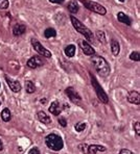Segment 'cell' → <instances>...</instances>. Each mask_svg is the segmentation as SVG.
Wrapping results in <instances>:
<instances>
[{"label":"cell","mask_w":140,"mask_h":154,"mask_svg":"<svg viewBox=\"0 0 140 154\" xmlns=\"http://www.w3.org/2000/svg\"><path fill=\"white\" fill-rule=\"evenodd\" d=\"M78 148L81 149V151H82L84 154H88V145L86 144H81L80 146H78Z\"/></svg>","instance_id":"obj_27"},{"label":"cell","mask_w":140,"mask_h":154,"mask_svg":"<svg viewBox=\"0 0 140 154\" xmlns=\"http://www.w3.org/2000/svg\"><path fill=\"white\" fill-rule=\"evenodd\" d=\"M96 38H97V40H98V42L99 43H101V44H106V35H105V32L103 31H101V30H97L96 31Z\"/></svg>","instance_id":"obj_23"},{"label":"cell","mask_w":140,"mask_h":154,"mask_svg":"<svg viewBox=\"0 0 140 154\" xmlns=\"http://www.w3.org/2000/svg\"><path fill=\"white\" fill-rule=\"evenodd\" d=\"M38 119H39V121L41 122L43 124H50L51 123V119L49 118V116H47L46 112H38Z\"/></svg>","instance_id":"obj_17"},{"label":"cell","mask_w":140,"mask_h":154,"mask_svg":"<svg viewBox=\"0 0 140 154\" xmlns=\"http://www.w3.org/2000/svg\"><path fill=\"white\" fill-rule=\"evenodd\" d=\"M70 20H71V23L74 28H75V30L78 31V32H80L82 35H84L86 41H88V42H93V33H92V31L90 30L87 26H85L80 20L76 19L73 16L70 17Z\"/></svg>","instance_id":"obj_2"},{"label":"cell","mask_w":140,"mask_h":154,"mask_svg":"<svg viewBox=\"0 0 140 154\" xmlns=\"http://www.w3.org/2000/svg\"><path fill=\"white\" fill-rule=\"evenodd\" d=\"M134 127H135V130H136L137 135H140V124H139V122H136V123H135Z\"/></svg>","instance_id":"obj_30"},{"label":"cell","mask_w":140,"mask_h":154,"mask_svg":"<svg viewBox=\"0 0 140 154\" xmlns=\"http://www.w3.org/2000/svg\"><path fill=\"white\" fill-rule=\"evenodd\" d=\"M86 123L85 122H80V123H78L75 126H74V128H75V130L78 131V132H82V131H84L86 129Z\"/></svg>","instance_id":"obj_24"},{"label":"cell","mask_w":140,"mask_h":154,"mask_svg":"<svg viewBox=\"0 0 140 154\" xmlns=\"http://www.w3.org/2000/svg\"><path fill=\"white\" fill-rule=\"evenodd\" d=\"M90 76H91V83H92V85H93L94 90H95V93H96V95H97L98 99L103 103H108V102H109L108 95L106 94V92L103 91V89L100 87V85L98 83L97 79H96L95 77L92 75V74H90Z\"/></svg>","instance_id":"obj_5"},{"label":"cell","mask_w":140,"mask_h":154,"mask_svg":"<svg viewBox=\"0 0 140 154\" xmlns=\"http://www.w3.org/2000/svg\"><path fill=\"white\" fill-rule=\"evenodd\" d=\"M111 51L114 56H117L120 52V45H119L118 41H116L115 38L111 41Z\"/></svg>","instance_id":"obj_15"},{"label":"cell","mask_w":140,"mask_h":154,"mask_svg":"<svg viewBox=\"0 0 140 154\" xmlns=\"http://www.w3.org/2000/svg\"><path fill=\"white\" fill-rule=\"evenodd\" d=\"M41 103H46V99H42V100H41Z\"/></svg>","instance_id":"obj_34"},{"label":"cell","mask_w":140,"mask_h":154,"mask_svg":"<svg viewBox=\"0 0 140 154\" xmlns=\"http://www.w3.org/2000/svg\"><path fill=\"white\" fill-rule=\"evenodd\" d=\"M119 154H135V153L132 152L131 150H129V149H122V150L119 152Z\"/></svg>","instance_id":"obj_31"},{"label":"cell","mask_w":140,"mask_h":154,"mask_svg":"<svg viewBox=\"0 0 140 154\" xmlns=\"http://www.w3.org/2000/svg\"><path fill=\"white\" fill-rule=\"evenodd\" d=\"M91 63L93 64L96 72H97L100 76L107 77L110 74V71H111L110 66L103 56L95 55V54H94L93 57L91 58Z\"/></svg>","instance_id":"obj_1"},{"label":"cell","mask_w":140,"mask_h":154,"mask_svg":"<svg viewBox=\"0 0 140 154\" xmlns=\"http://www.w3.org/2000/svg\"><path fill=\"white\" fill-rule=\"evenodd\" d=\"M25 31H26V26L23 25V24L18 23L13 27V33H14V35H16V37L22 35Z\"/></svg>","instance_id":"obj_14"},{"label":"cell","mask_w":140,"mask_h":154,"mask_svg":"<svg viewBox=\"0 0 140 154\" xmlns=\"http://www.w3.org/2000/svg\"><path fill=\"white\" fill-rule=\"evenodd\" d=\"M83 4L85 5V8H87L89 11L93 13H96L98 15L105 16L107 14V10H106L105 6H103L101 4L97 3L95 1H90V0H80Z\"/></svg>","instance_id":"obj_4"},{"label":"cell","mask_w":140,"mask_h":154,"mask_svg":"<svg viewBox=\"0 0 140 154\" xmlns=\"http://www.w3.org/2000/svg\"><path fill=\"white\" fill-rule=\"evenodd\" d=\"M117 19L119 22L126 24V25H131V19L129 16H126L123 12H119L117 14Z\"/></svg>","instance_id":"obj_16"},{"label":"cell","mask_w":140,"mask_h":154,"mask_svg":"<svg viewBox=\"0 0 140 154\" xmlns=\"http://www.w3.org/2000/svg\"><path fill=\"white\" fill-rule=\"evenodd\" d=\"M26 65H27V67L31 68V69H36V68H38V67H41L43 65V60L39 57V56L36 55V56H33V57L29 58L27 60V63H26Z\"/></svg>","instance_id":"obj_10"},{"label":"cell","mask_w":140,"mask_h":154,"mask_svg":"<svg viewBox=\"0 0 140 154\" xmlns=\"http://www.w3.org/2000/svg\"><path fill=\"white\" fill-rule=\"evenodd\" d=\"M48 110H49V112H51L52 115L59 116L61 112H62V106H61V104L59 101H53V102H51Z\"/></svg>","instance_id":"obj_12"},{"label":"cell","mask_w":140,"mask_h":154,"mask_svg":"<svg viewBox=\"0 0 140 154\" xmlns=\"http://www.w3.org/2000/svg\"><path fill=\"white\" fill-rule=\"evenodd\" d=\"M75 50H76L75 45L70 44L65 47L64 52H65V54H66V56H68V57H73L74 54H75Z\"/></svg>","instance_id":"obj_18"},{"label":"cell","mask_w":140,"mask_h":154,"mask_svg":"<svg viewBox=\"0 0 140 154\" xmlns=\"http://www.w3.org/2000/svg\"><path fill=\"white\" fill-rule=\"evenodd\" d=\"M28 154H40V151L37 147H33V148H31L30 150H29Z\"/></svg>","instance_id":"obj_29"},{"label":"cell","mask_w":140,"mask_h":154,"mask_svg":"<svg viewBox=\"0 0 140 154\" xmlns=\"http://www.w3.org/2000/svg\"><path fill=\"white\" fill-rule=\"evenodd\" d=\"M2 150H3V144H2L1 140H0V151H2Z\"/></svg>","instance_id":"obj_33"},{"label":"cell","mask_w":140,"mask_h":154,"mask_svg":"<svg viewBox=\"0 0 140 154\" xmlns=\"http://www.w3.org/2000/svg\"><path fill=\"white\" fill-rule=\"evenodd\" d=\"M65 93H66V95L68 96V98L73 103H78V102L82 101V97L80 96V94H78V93L76 92V91L74 90L72 87L67 88V89L65 90Z\"/></svg>","instance_id":"obj_8"},{"label":"cell","mask_w":140,"mask_h":154,"mask_svg":"<svg viewBox=\"0 0 140 154\" xmlns=\"http://www.w3.org/2000/svg\"><path fill=\"white\" fill-rule=\"evenodd\" d=\"M31 45H33V48L35 49V51H37L40 55L44 56L46 58L51 57V52L46 49L45 47L42 46V44L37 40V38H31Z\"/></svg>","instance_id":"obj_6"},{"label":"cell","mask_w":140,"mask_h":154,"mask_svg":"<svg viewBox=\"0 0 140 154\" xmlns=\"http://www.w3.org/2000/svg\"><path fill=\"white\" fill-rule=\"evenodd\" d=\"M5 80H6L8 85L10 87V89L12 90L14 93H18V92H20V91H21V85H20L19 81L13 80V79H11L8 75H5Z\"/></svg>","instance_id":"obj_9"},{"label":"cell","mask_w":140,"mask_h":154,"mask_svg":"<svg viewBox=\"0 0 140 154\" xmlns=\"http://www.w3.org/2000/svg\"><path fill=\"white\" fill-rule=\"evenodd\" d=\"M130 60H135V62H139L140 56H139V52L138 51H134L130 54Z\"/></svg>","instance_id":"obj_25"},{"label":"cell","mask_w":140,"mask_h":154,"mask_svg":"<svg viewBox=\"0 0 140 154\" xmlns=\"http://www.w3.org/2000/svg\"><path fill=\"white\" fill-rule=\"evenodd\" d=\"M118 1H119V2H125L126 0H118Z\"/></svg>","instance_id":"obj_35"},{"label":"cell","mask_w":140,"mask_h":154,"mask_svg":"<svg viewBox=\"0 0 140 154\" xmlns=\"http://www.w3.org/2000/svg\"><path fill=\"white\" fill-rule=\"evenodd\" d=\"M45 144L52 151H60L64 147V142H63L62 137L56 133H50L47 135L45 137Z\"/></svg>","instance_id":"obj_3"},{"label":"cell","mask_w":140,"mask_h":154,"mask_svg":"<svg viewBox=\"0 0 140 154\" xmlns=\"http://www.w3.org/2000/svg\"><path fill=\"white\" fill-rule=\"evenodd\" d=\"M80 10V5L76 1H71L70 3L68 4V11L71 14H75L78 12Z\"/></svg>","instance_id":"obj_20"},{"label":"cell","mask_w":140,"mask_h":154,"mask_svg":"<svg viewBox=\"0 0 140 154\" xmlns=\"http://www.w3.org/2000/svg\"><path fill=\"white\" fill-rule=\"evenodd\" d=\"M78 43H80V46H81V48H82V50H83V52H84L85 55L93 56L94 54H95V50H94L93 47L88 43V41L80 40L78 41Z\"/></svg>","instance_id":"obj_7"},{"label":"cell","mask_w":140,"mask_h":154,"mask_svg":"<svg viewBox=\"0 0 140 154\" xmlns=\"http://www.w3.org/2000/svg\"><path fill=\"white\" fill-rule=\"evenodd\" d=\"M107 150L106 147L100 145H90L88 146V154H96L97 152H105Z\"/></svg>","instance_id":"obj_13"},{"label":"cell","mask_w":140,"mask_h":154,"mask_svg":"<svg viewBox=\"0 0 140 154\" xmlns=\"http://www.w3.org/2000/svg\"><path fill=\"white\" fill-rule=\"evenodd\" d=\"M25 90H26V92H27L28 94H33V93H35L36 92L35 83H33V81H30V80H27L25 82Z\"/></svg>","instance_id":"obj_22"},{"label":"cell","mask_w":140,"mask_h":154,"mask_svg":"<svg viewBox=\"0 0 140 154\" xmlns=\"http://www.w3.org/2000/svg\"><path fill=\"white\" fill-rule=\"evenodd\" d=\"M0 105H1V100H0Z\"/></svg>","instance_id":"obj_36"},{"label":"cell","mask_w":140,"mask_h":154,"mask_svg":"<svg viewBox=\"0 0 140 154\" xmlns=\"http://www.w3.org/2000/svg\"><path fill=\"white\" fill-rule=\"evenodd\" d=\"M48 1L51 2V3H55V4H62L65 0H48Z\"/></svg>","instance_id":"obj_32"},{"label":"cell","mask_w":140,"mask_h":154,"mask_svg":"<svg viewBox=\"0 0 140 154\" xmlns=\"http://www.w3.org/2000/svg\"><path fill=\"white\" fill-rule=\"evenodd\" d=\"M8 0H0V8L1 10H6L8 8Z\"/></svg>","instance_id":"obj_26"},{"label":"cell","mask_w":140,"mask_h":154,"mask_svg":"<svg viewBox=\"0 0 140 154\" xmlns=\"http://www.w3.org/2000/svg\"><path fill=\"white\" fill-rule=\"evenodd\" d=\"M1 119L3 120L4 122H8L11 119H12V114H11V110L8 108H4L1 112Z\"/></svg>","instance_id":"obj_21"},{"label":"cell","mask_w":140,"mask_h":154,"mask_svg":"<svg viewBox=\"0 0 140 154\" xmlns=\"http://www.w3.org/2000/svg\"><path fill=\"white\" fill-rule=\"evenodd\" d=\"M56 35V31L55 28L52 27H48L44 30V37L46 38H55Z\"/></svg>","instance_id":"obj_19"},{"label":"cell","mask_w":140,"mask_h":154,"mask_svg":"<svg viewBox=\"0 0 140 154\" xmlns=\"http://www.w3.org/2000/svg\"><path fill=\"white\" fill-rule=\"evenodd\" d=\"M58 122H59V124H60L61 126H63V127H66V126H67V121H66V119H65V118L60 117V118H59V120H58Z\"/></svg>","instance_id":"obj_28"},{"label":"cell","mask_w":140,"mask_h":154,"mask_svg":"<svg viewBox=\"0 0 140 154\" xmlns=\"http://www.w3.org/2000/svg\"><path fill=\"white\" fill-rule=\"evenodd\" d=\"M128 101L130 103L139 105V103H140V94H139V92H137V91H132V92L129 93Z\"/></svg>","instance_id":"obj_11"}]
</instances>
